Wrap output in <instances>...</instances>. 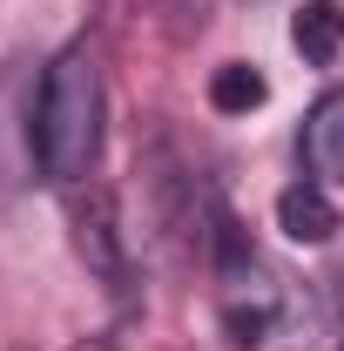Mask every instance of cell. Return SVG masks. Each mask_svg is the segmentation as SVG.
<instances>
[{
	"label": "cell",
	"mask_w": 344,
	"mask_h": 351,
	"mask_svg": "<svg viewBox=\"0 0 344 351\" xmlns=\"http://www.w3.org/2000/svg\"><path fill=\"white\" fill-rule=\"evenodd\" d=\"M34 162L54 182H88L95 156H101V68L88 47H61L47 61L41 88H34Z\"/></svg>",
	"instance_id": "1"
},
{
	"label": "cell",
	"mask_w": 344,
	"mask_h": 351,
	"mask_svg": "<svg viewBox=\"0 0 344 351\" xmlns=\"http://www.w3.org/2000/svg\"><path fill=\"white\" fill-rule=\"evenodd\" d=\"M75 250L95 270V284L108 298H129V237H122V217H115V196L108 189H88L75 203Z\"/></svg>",
	"instance_id": "2"
},
{
	"label": "cell",
	"mask_w": 344,
	"mask_h": 351,
	"mask_svg": "<svg viewBox=\"0 0 344 351\" xmlns=\"http://www.w3.org/2000/svg\"><path fill=\"white\" fill-rule=\"evenodd\" d=\"M223 331L243 351L270 345V338L284 331V291H277L270 277H257V263H250V277H230V284H223Z\"/></svg>",
	"instance_id": "3"
},
{
	"label": "cell",
	"mask_w": 344,
	"mask_h": 351,
	"mask_svg": "<svg viewBox=\"0 0 344 351\" xmlns=\"http://www.w3.org/2000/svg\"><path fill=\"white\" fill-rule=\"evenodd\" d=\"M297 162L324 189L344 182V88H331V95L310 101V115H304V129H297Z\"/></svg>",
	"instance_id": "4"
},
{
	"label": "cell",
	"mask_w": 344,
	"mask_h": 351,
	"mask_svg": "<svg viewBox=\"0 0 344 351\" xmlns=\"http://www.w3.org/2000/svg\"><path fill=\"white\" fill-rule=\"evenodd\" d=\"M277 230H284L291 243H331V237H338V203H331V189L310 182V176H297V182L277 196Z\"/></svg>",
	"instance_id": "5"
},
{
	"label": "cell",
	"mask_w": 344,
	"mask_h": 351,
	"mask_svg": "<svg viewBox=\"0 0 344 351\" xmlns=\"http://www.w3.org/2000/svg\"><path fill=\"white\" fill-rule=\"evenodd\" d=\"M291 41H297L304 61H331L344 47V7L338 0H310L297 21H291Z\"/></svg>",
	"instance_id": "6"
},
{
	"label": "cell",
	"mask_w": 344,
	"mask_h": 351,
	"mask_svg": "<svg viewBox=\"0 0 344 351\" xmlns=\"http://www.w3.org/2000/svg\"><path fill=\"white\" fill-rule=\"evenodd\" d=\"M263 95H270V82H263L250 61H230V68H216V82H210V101L223 108V115H250Z\"/></svg>",
	"instance_id": "7"
},
{
	"label": "cell",
	"mask_w": 344,
	"mask_h": 351,
	"mask_svg": "<svg viewBox=\"0 0 344 351\" xmlns=\"http://www.w3.org/2000/svg\"><path fill=\"white\" fill-rule=\"evenodd\" d=\"M162 7H169V27H175V34H189V27L210 21V0H162Z\"/></svg>",
	"instance_id": "8"
},
{
	"label": "cell",
	"mask_w": 344,
	"mask_h": 351,
	"mask_svg": "<svg viewBox=\"0 0 344 351\" xmlns=\"http://www.w3.org/2000/svg\"><path fill=\"white\" fill-rule=\"evenodd\" d=\"M68 351H122V345H115V338H75Z\"/></svg>",
	"instance_id": "9"
},
{
	"label": "cell",
	"mask_w": 344,
	"mask_h": 351,
	"mask_svg": "<svg viewBox=\"0 0 344 351\" xmlns=\"http://www.w3.org/2000/svg\"><path fill=\"white\" fill-rule=\"evenodd\" d=\"M338 351H344V345H338Z\"/></svg>",
	"instance_id": "10"
}]
</instances>
